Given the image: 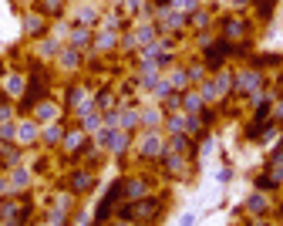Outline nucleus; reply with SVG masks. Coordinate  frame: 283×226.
Segmentation results:
<instances>
[{"instance_id":"nucleus-1","label":"nucleus","mask_w":283,"mask_h":226,"mask_svg":"<svg viewBox=\"0 0 283 226\" xmlns=\"http://www.w3.org/2000/svg\"><path fill=\"white\" fill-rule=\"evenodd\" d=\"M250 210H267V199H263V196H253V199H250Z\"/></svg>"},{"instance_id":"nucleus-2","label":"nucleus","mask_w":283,"mask_h":226,"mask_svg":"<svg viewBox=\"0 0 283 226\" xmlns=\"http://www.w3.org/2000/svg\"><path fill=\"white\" fill-rule=\"evenodd\" d=\"M179 226H195V216H192V213H186V216H182V223H179Z\"/></svg>"}]
</instances>
